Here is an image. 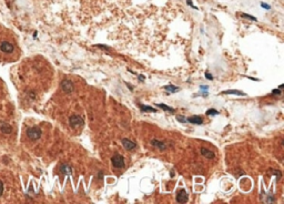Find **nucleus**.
Listing matches in <instances>:
<instances>
[{"instance_id":"1","label":"nucleus","mask_w":284,"mask_h":204,"mask_svg":"<svg viewBox=\"0 0 284 204\" xmlns=\"http://www.w3.org/2000/svg\"><path fill=\"white\" fill-rule=\"evenodd\" d=\"M41 134H42V132H41L40 129L37 128V127H32V128H29L27 130V137L32 141L39 140L41 138Z\"/></svg>"},{"instance_id":"2","label":"nucleus","mask_w":284,"mask_h":204,"mask_svg":"<svg viewBox=\"0 0 284 204\" xmlns=\"http://www.w3.org/2000/svg\"><path fill=\"white\" fill-rule=\"evenodd\" d=\"M83 119L82 117H80L79 114H72L71 117L69 118V124L71 128H78L80 126H83Z\"/></svg>"},{"instance_id":"3","label":"nucleus","mask_w":284,"mask_h":204,"mask_svg":"<svg viewBox=\"0 0 284 204\" xmlns=\"http://www.w3.org/2000/svg\"><path fill=\"white\" fill-rule=\"evenodd\" d=\"M111 163L116 169H122L125 166V159L121 154H114L111 157Z\"/></svg>"},{"instance_id":"4","label":"nucleus","mask_w":284,"mask_h":204,"mask_svg":"<svg viewBox=\"0 0 284 204\" xmlns=\"http://www.w3.org/2000/svg\"><path fill=\"white\" fill-rule=\"evenodd\" d=\"M61 89L63 90V92L66 93H71L75 90V85H73L72 81L69 80V79H64L61 81Z\"/></svg>"},{"instance_id":"5","label":"nucleus","mask_w":284,"mask_h":204,"mask_svg":"<svg viewBox=\"0 0 284 204\" xmlns=\"http://www.w3.org/2000/svg\"><path fill=\"white\" fill-rule=\"evenodd\" d=\"M189 200V195L188 193H186V191L184 189H180L179 191L177 192V202L178 203H186Z\"/></svg>"},{"instance_id":"6","label":"nucleus","mask_w":284,"mask_h":204,"mask_svg":"<svg viewBox=\"0 0 284 204\" xmlns=\"http://www.w3.org/2000/svg\"><path fill=\"white\" fill-rule=\"evenodd\" d=\"M122 145L128 151H132V150H134L136 148V143L129 140V139H122Z\"/></svg>"},{"instance_id":"7","label":"nucleus","mask_w":284,"mask_h":204,"mask_svg":"<svg viewBox=\"0 0 284 204\" xmlns=\"http://www.w3.org/2000/svg\"><path fill=\"white\" fill-rule=\"evenodd\" d=\"M13 49H15V47L10 42H8V41H3L2 43L0 44V50L5 53H11L13 51Z\"/></svg>"},{"instance_id":"8","label":"nucleus","mask_w":284,"mask_h":204,"mask_svg":"<svg viewBox=\"0 0 284 204\" xmlns=\"http://www.w3.org/2000/svg\"><path fill=\"white\" fill-rule=\"evenodd\" d=\"M151 144L154 148H157L158 150H160V151H165L167 150V144L163 141H159L157 139H153V140H151Z\"/></svg>"},{"instance_id":"9","label":"nucleus","mask_w":284,"mask_h":204,"mask_svg":"<svg viewBox=\"0 0 284 204\" xmlns=\"http://www.w3.org/2000/svg\"><path fill=\"white\" fill-rule=\"evenodd\" d=\"M186 121L190 123H192V124H199V126H201L203 123V120L202 118L198 117V115H193V117H190L186 119Z\"/></svg>"},{"instance_id":"10","label":"nucleus","mask_w":284,"mask_h":204,"mask_svg":"<svg viewBox=\"0 0 284 204\" xmlns=\"http://www.w3.org/2000/svg\"><path fill=\"white\" fill-rule=\"evenodd\" d=\"M201 154L203 155V157H205L206 159H213V157H215V154L213 153V152L211 151V150H209V149H206V148H202L201 149Z\"/></svg>"},{"instance_id":"11","label":"nucleus","mask_w":284,"mask_h":204,"mask_svg":"<svg viewBox=\"0 0 284 204\" xmlns=\"http://www.w3.org/2000/svg\"><path fill=\"white\" fill-rule=\"evenodd\" d=\"M60 171L63 173V174H66V175H71V174H72V168H71L70 165H68V164H61Z\"/></svg>"},{"instance_id":"12","label":"nucleus","mask_w":284,"mask_h":204,"mask_svg":"<svg viewBox=\"0 0 284 204\" xmlns=\"http://www.w3.org/2000/svg\"><path fill=\"white\" fill-rule=\"evenodd\" d=\"M221 94H236V96H247V93H244L243 91H240V90H228V91H222V92H221Z\"/></svg>"},{"instance_id":"13","label":"nucleus","mask_w":284,"mask_h":204,"mask_svg":"<svg viewBox=\"0 0 284 204\" xmlns=\"http://www.w3.org/2000/svg\"><path fill=\"white\" fill-rule=\"evenodd\" d=\"M0 130H1V132L5 134H10L12 132V128L11 126H9L8 123H3V124H1V127H0Z\"/></svg>"},{"instance_id":"14","label":"nucleus","mask_w":284,"mask_h":204,"mask_svg":"<svg viewBox=\"0 0 284 204\" xmlns=\"http://www.w3.org/2000/svg\"><path fill=\"white\" fill-rule=\"evenodd\" d=\"M140 109H141L142 112H152V113H155V112H158L157 109L152 108V107H150V105H144V104H139Z\"/></svg>"},{"instance_id":"15","label":"nucleus","mask_w":284,"mask_h":204,"mask_svg":"<svg viewBox=\"0 0 284 204\" xmlns=\"http://www.w3.org/2000/svg\"><path fill=\"white\" fill-rule=\"evenodd\" d=\"M163 89H164L165 91H168L169 93H175V92H178V91L180 90V88L174 87V85H164V87H163Z\"/></svg>"},{"instance_id":"16","label":"nucleus","mask_w":284,"mask_h":204,"mask_svg":"<svg viewBox=\"0 0 284 204\" xmlns=\"http://www.w3.org/2000/svg\"><path fill=\"white\" fill-rule=\"evenodd\" d=\"M157 107H159V108L162 109V110L167 111V112H170V113H173V112H174V109L173 108L169 107V105L163 104V103H159V104H157Z\"/></svg>"},{"instance_id":"17","label":"nucleus","mask_w":284,"mask_h":204,"mask_svg":"<svg viewBox=\"0 0 284 204\" xmlns=\"http://www.w3.org/2000/svg\"><path fill=\"white\" fill-rule=\"evenodd\" d=\"M262 201H263L264 203H274V202H275V198H274L273 194H269V195H267L265 198H262Z\"/></svg>"},{"instance_id":"18","label":"nucleus","mask_w":284,"mask_h":204,"mask_svg":"<svg viewBox=\"0 0 284 204\" xmlns=\"http://www.w3.org/2000/svg\"><path fill=\"white\" fill-rule=\"evenodd\" d=\"M240 16L242 18H244V19H248V20L258 21V19H256L255 17H253V16H251V15H247V13H244V12H240Z\"/></svg>"},{"instance_id":"19","label":"nucleus","mask_w":284,"mask_h":204,"mask_svg":"<svg viewBox=\"0 0 284 204\" xmlns=\"http://www.w3.org/2000/svg\"><path fill=\"white\" fill-rule=\"evenodd\" d=\"M270 172H272L271 174L276 175V176H278V178H276V180L278 181L282 178V173H281V171H278V170H270Z\"/></svg>"},{"instance_id":"20","label":"nucleus","mask_w":284,"mask_h":204,"mask_svg":"<svg viewBox=\"0 0 284 204\" xmlns=\"http://www.w3.org/2000/svg\"><path fill=\"white\" fill-rule=\"evenodd\" d=\"M217 114H219V111H217L215 109H210L206 111V115H217Z\"/></svg>"},{"instance_id":"21","label":"nucleus","mask_w":284,"mask_h":204,"mask_svg":"<svg viewBox=\"0 0 284 204\" xmlns=\"http://www.w3.org/2000/svg\"><path fill=\"white\" fill-rule=\"evenodd\" d=\"M177 120L179 121V122H181V123H186V119L184 117H182V115H178Z\"/></svg>"},{"instance_id":"22","label":"nucleus","mask_w":284,"mask_h":204,"mask_svg":"<svg viewBox=\"0 0 284 204\" xmlns=\"http://www.w3.org/2000/svg\"><path fill=\"white\" fill-rule=\"evenodd\" d=\"M186 1L188 2V5H189L190 7H191V8L195 9V10H199V8H198V7H195L194 5H193V2H192V0H186Z\"/></svg>"},{"instance_id":"23","label":"nucleus","mask_w":284,"mask_h":204,"mask_svg":"<svg viewBox=\"0 0 284 204\" xmlns=\"http://www.w3.org/2000/svg\"><path fill=\"white\" fill-rule=\"evenodd\" d=\"M96 47L102 48L103 50H110V47H108V46H103V44H96Z\"/></svg>"},{"instance_id":"24","label":"nucleus","mask_w":284,"mask_h":204,"mask_svg":"<svg viewBox=\"0 0 284 204\" xmlns=\"http://www.w3.org/2000/svg\"><path fill=\"white\" fill-rule=\"evenodd\" d=\"M261 7L264 9H267V10H270V9H271V6H269V5L265 2H261Z\"/></svg>"},{"instance_id":"25","label":"nucleus","mask_w":284,"mask_h":204,"mask_svg":"<svg viewBox=\"0 0 284 204\" xmlns=\"http://www.w3.org/2000/svg\"><path fill=\"white\" fill-rule=\"evenodd\" d=\"M2 194H3V182L0 181V198L2 196Z\"/></svg>"},{"instance_id":"26","label":"nucleus","mask_w":284,"mask_h":204,"mask_svg":"<svg viewBox=\"0 0 284 204\" xmlns=\"http://www.w3.org/2000/svg\"><path fill=\"white\" fill-rule=\"evenodd\" d=\"M273 94H276V96H280V94L282 93L281 92V89H274V90L272 91Z\"/></svg>"},{"instance_id":"27","label":"nucleus","mask_w":284,"mask_h":204,"mask_svg":"<svg viewBox=\"0 0 284 204\" xmlns=\"http://www.w3.org/2000/svg\"><path fill=\"white\" fill-rule=\"evenodd\" d=\"M205 78L208 79V80H213V77H212L211 74H210V73L208 72V71L205 72Z\"/></svg>"},{"instance_id":"28","label":"nucleus","mask_w":284,"mask_h":204,"mask_svg":"<svg viewBox=\"0 0 284 204\" xmlns=\"http://www.w3.org/2000/svg\"><path fill=\"white\" fill-rule=\"evenodd\" d=\"M200 89L201 90H208L209 87H208V85H200Z\"/></svg>"}]
</instances>
